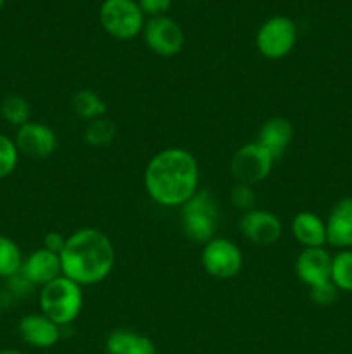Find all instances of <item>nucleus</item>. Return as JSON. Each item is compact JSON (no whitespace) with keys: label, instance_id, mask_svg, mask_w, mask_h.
<instances>
[{"label":"nucleus","instance_id":"nucleus-26","mask_svg":"<svg viewBox=\"0 0 352 354\" xmlns=\"http://www.w3.org/2000/svg\"><path fill=\"white\" fill-rule=\"evenodd\" d=\"M338 296V289L331 283V280L328 282L320 283V286H314L309 289V297L314 304L317 306H330L335 303Z\"/></svg>","mask_w":352,"mask_h":354},{"label":"nucleus","instance_id":"nucleus-17","mask_svg":"<svg viewBox=\"0 0 352 354\" xmlns=\"http://www.w3.org/2000/svg\"><path fill=\"white\" fill-rule=\"evenodd\" d=\"M293 239L302 248H323L326 244V223L311 211H300L292 218L290 225Z\"/></svg>","mask_w":352,"mask_h":354},{"label":"nucleus","instance_id":"nucleus-24","mask_svg":"<svg viewBox=\"0 0 352 354\" xmlns=\"http://www.w3.org/2000/svg\"><path fill=\"white\" fill-rule=\"evenodd\" d=\"M19 161V151L14 138L0 133V180L7 178L16 169Z\"/></svg>","mask_w":352,"mask_h":354},{"label":"nucleus","instance_id":"nucleus-23","mask_svg":"<svg viewBox=\"0 0 352 354\" xmlns=\"http://www.w3.org/2000/svg\"><path fill=\"white\" fill-rule=\"evenodd\" d=\"M116 137V124L109 118H99L95 121H90L83 131V138L90 147H106Z\"/></svg>","mask_w":352,"mask_h":354},{"label":"nucleus","instance_id":"nucleus-30","mask_svg":"<svg viewBox=\"0 0 352 354\" xmlns=\"http://www.w3.org/2000/svg\"><path fill=\"white\" fill-rule=\"evenodd\" d=\"M0 354H23L17 349H0Z\"/></svg>","mask_w":352,"mask_h":354},{"label":"nucleus","instance_id":"nucleus-8","mask_svg":"<svg viewBox=\"0 0 352 354\" xmlns=\"http://www.w3.org/2000/svg\"><path fill=\"white\" fill-rule=\"evenodd\" d=\"M273 165L275 159L271 158V154L254 140L235 151L230 162V171L238 183L255 185L268 178Z\"/></svg>","mask_w":352,"mask_h":354},{"label":"nucleus","instance_id":"nucleus-1","mask_svg":"<svg viewBox=\"0 0 352 354\" xmlns=\"http://www.w3.org/2000/svg\"><path fill=\"white\" fill-rule=\"evenodd\" d=\"M200 169L195 156L183 147L162 149L144 171V187L155 204L182 207L199 190Z\"/></svg>","mask_w":352,"mask_h":354},{"label":"nucleus","instance_id":"nucleus-18","mask_svg":"<svg viewBox=\"0 0 352 354\" xmlns=\"http://www.w3.org/2000/svg\"><path fill=\"white\" fill-rule=\"evenodd\" d=\"M107 354H157L152 339L140 332L117 328L106 339Z\"/></svg>","mask_w":352,"mask_h":354},{"label":"nucleus","instance_id":"nucleus-3","mask_svg":"<svg viewBox=\"0 0 352 354\" xmlns=\"http://www.w3.org/2000/svg\"><path fill=\"white\" fill-rule=\"evenodd\" d=\"M182 230L188 241L207 244L219 227V203L207 189H199L179 207Z\"/></svg>","mask_w":352,"mask_h":354},{"label":"nucleus","instance_id":"nucleus-9","mask_svg":"<svg viewBox=\"0 0 352 354\" xmlns=\"http://www.w3.org/2000/svg\"><path fill=\"white\" fill-rule=\"evenodd\" d=\"M144 41L159 57H173L179 54L185 44L182 26L168 16L150 17L141 30Z\"/></svg>","mask_w":352,"mask_h":354},{"label":"nucleus","instance_id":"nucleus-16","mask_svg":"<svg viewBox=\"0 0 352 354\" xmlns=\"http://www.w3.org/2000/svg\"><path fill=\"white\" fill-rule=\"evenodd\" d=\"M293 128L286 118L273 116L262 123L255 142L271 154V158L280 159L286 152L289 145L292 144Z\"/></svg>","mask_w":352,"mask_h":354},{"label":"nucleus","instance_id":"nucleus-22","mask_svg":"<svg viewBox=\"0 0 352 354\" xmlns=\"http://www.w3.org/2000/svg\"><path fill=\"white\" fill-rule=\"evenodd\" d=\"M0 114H2V118L7 123L19 128L30 121V102H28L23 95L10 93V95H7L6 99L2 100V104H0Z\"/></svg>","mask_w":352,"mask_h":354},{"label":"nucleus","instance_id":"nucleus-7","mask_svg":"<svg viewBox=\"0 0 352 354\" xmlns=\"http://www.w3.org/2000/svg\"><path fill=\"white\" fill-rule=\"evenodd\" d=\"M200 261H202L204 270L213 279L230 280L240 273L244 266V254H242V249L230 239L214 237L207 244H204Z\"/></svg>","mask_w":352,"mask_h":354},{"label":"nucleus","instance_id":"nucleus-4","mask_svg":"<svg viewBox=\"0 0 352 354\" xmlns=\"http://www.w3.org/2000/svg\"><path fill=\"white\" fill-rule=\"evenodd\" d=\"M40 313L59 327L71 325L83 310L81 286L61 275L40 289Z\"/></svg>","mask_w":352,"mask_h":354},{"label":"nucleus","instance_id":"nucleus-10","mask_svg":"<svg viewBox=\"0 0 352 354\" xmlns=\"http://www.w3.org/2000/svg\"><path fill=\"white\" fill-rule=\"evenodd\" d=\"M238 230L252 244L268 248L282 237L283 225L282 220L271 211L254 207L242 214L238 220Z\"/></svg>","mask_w":352,"mask_h":354},{"label":"nucleus","instance_id":"nucleus-11","mask_svg":"<svg viewBox=\"0 0 352 354\" xmlns=\"http://www.w3.org/2000/svg\"><path fill=\"white\" fill-rule=\"evenodd\" d=\"M14 142H16L19 154L38 159L50 158L57 149L55 131L48 124L38 123V121H28L23 127L17 128Z\"/></svg>","mask_w":352,"mask_h":354},{"label":"nucleus","instance_id":"nucleus-29","mask_svg":"<svg viewBox=\"0 0 352 354\" xmlns=\"http://www.w3.org/2000/svg\"><path fill=\"white\" fill-rule=\"evenodd\" d=\"M7 282H9L10 294H14V296H26V294L33 289V286L21 275V272L17 273V275L7 279Z\"/></svg>","mask_w":352,"mask_h":354},{"label":"nucleus","instance_id":"nucleus-5","mask_svg":"<svg viewBox=\"0 0 352 354\" xmlns=\"http://www.w3.org/2000/svg\"><path fill=\"white\" fill-rule=\"evenodd\" d=\"M99 19L107 35L123 41L140 35L145 26V16L135 0H104Z\"/></svg>","mask_w":352,"mask_h":354},{"label":"nucleus","instance_id":"nucleus-15","mask_svg":"<svg viewBox=\"0 0 352 354\" xmlns=\"http://www.w3.org/2000/svg\"><path fill=\"white\" fill-rule=\"evenodd\" d=\"M324 223H326V244L340 251L352 249V197L337 201Z\"/></svg>","mask_w":352,"mask_h":354},{"label":"nucleus","instance_id":"nucleus-25","mask_svg":"<svg viewBox=\"0 0 352 354\" xmlns=\"http://www.w3.org/2000/svg\"><path fill=\"white\" fill-rule=\"evenodd\" d=\"M231 203L242 209L244 213L254 209L255 203H257V196L254 192V185H248V183H235L233 189H231Z\"/></svg>","mask_w":352,"mask_h":354},{"label":"nucleus","instance_id":"nucleus-6","mask_svg":"<svg viewBox=\"0 0 352 354\" xmlns=\"http://www.w3.org/2000/svg\"><path fill=\"white\" fill-rule=\"evenodd\" d=\"M299 37L297 24L286 16H273L261 24L255 35V47L262 57L278 61L293 50Z\"/></svg>","mask_w":352,"mask_h":354},{"label":"nucleus","instance_id":"nucleus-14","mask_svg":"<svg viewBox=\"0 0 352 354\" xmlns=\"http://www.w3.org/2000/svg\"><path fill=\"white\" fill-rule=\"evenodd\" d=\"M21 275L31 283V286L43 287L62 275L61 256L55 252L47 251L45 248L37 249L26 256L21 266Z\"/></svg>","mask_w":352,"mask_h":354},{"label":"nucleus","instance_id":"nucleus-2","mask_svg":"<svg viewBox=\"0 0 352 354\" xmlns=\"http://www.w3.org/2000/svg\"><path fill=\"white\" fill-rule=\"evenodd\" d=\"M62 275L78 286H95L106 280L114 268V245L97 228H79L66 239L61 251Z\"/></svg>","mask_w":352,"mask_h":354},{"label":"nucleus","instance_id":"nucleus-13","mask_svg":"<svg viewBox=\"0 0 352 354\" xmlns=\"http://www.w3.org/2000/svg\"><path fill=\"white\" fill-rule=\"evenodd\" d=\"M21 341L35 349L54 348L61 339V327L43 313L24 315L17 324Z\"/></svg>","mask_w":352,"mask_h":354},{"label":"nucleus","instance_id":"nucleus-19","mask_svg":"<svg viewBox=\"0 0 352 354\" xmlns=\"http://www.w3.org/2000/svg\"><path fill=\"white\" fill-rule=\"evenodd\" d=\"M72 113L85 121H95L99 118H104L107 114V104L104 102L102 97L90 88L78 90L72 95L71 100Z\"/></svg>","mask_w":352,"mask_h":354},{"label":"nucleus","instance_id":"nucleus-20","mask_svg":"<svg viewBox=\"0 0 352 354\" xmlns=\"http://www.w3.org/2000/svg\"><path fill=\"white\" fill-rule=\"evenodd\" d=\"M23 251L7 235H0V279H10L17 275L23 266Z\"/></svg>","mask_w":352,"mask_h":354},{"label":"nucleus","instance_id":"nucleus-28","mask_svg":"<svg viewBox=\"0 0 352 354\" xmlns=\"http://www.w3.org/2000/svg\"><path fill=\"white\" fill-rule=\"evenodd\" d=\"M66 239L68 237H64L61 232H48L43 237V248L47 249V251L55 252V254H61V251L66 245Z\"/></svg>","mask_w":352,"mask_h":354},{"label":"nucleus","instance_id":"nucleus-31","mask_svg":"<svg viewBox=\"0 0 352 354\" xmlns=\"http://www.w3.org/2000/svg\"><path fill=\"white\" fill-rule=\"evenodd\" d=\"M3 3H6V0H0V9H2V7H3Z\"/></svg>","mask_w":352,"mask_h":354},{"label":"nucleus","instance_id":"nucleus-21","mask_svg":"<svg viewBox=\"0 0 352 354\" xmlns=\"http://www.w3.org/2000/svg\"><path fill=\"white\" fill-rule=\"evenodd\" d=\"M330 280L338 292H352V249H342L331 256Z\"/></svg>","mask_w":352,"mask_h":354},{"label":"nucleus","instance_id":"nucleus-27","mask_svg":"<svg viewBox=\"0 0 352 354\" xmlns=\"http://www.w3.org/2000/svg\"><path fill=\"white\" fill-rule=\"evenodd\" d=\"M173 0H138V6H140L144 16L150 17H159L166 16V12L171 7Z\"/></svg>","mask_w":352,"mask_h":354},{"label":"nucleus","instance_id":"nucleus-12","mask_svg":"<svg viewBox=\"0 0 352 354\" xmlns=\"http://www.w3.org/2000/svg\"><path fill=\"white\" fill-rule=\"evenodd\" d=\"M295 275L304 286H320L331 277V254L324 248H304L295 259Z\"/></svg>","mask_w":352,"mask_h":354}]
</instances>
